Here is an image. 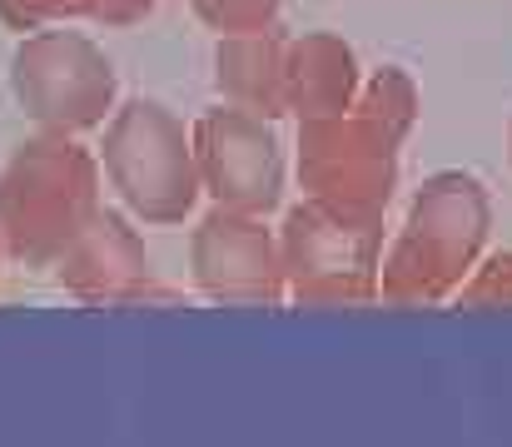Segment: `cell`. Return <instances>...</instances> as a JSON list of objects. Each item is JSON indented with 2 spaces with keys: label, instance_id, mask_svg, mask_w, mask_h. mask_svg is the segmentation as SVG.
Here are the masks:
<instances>
[{
  "label": "cell",
  "instance_id": "obj_1",
  "mask_svg": "<svg viewBox=\"0 0 512 447\" xmlns=\"http://www.w3.org/2000/svg\"><path fill=\"white\" fill-rule=\"evenodd\" d=\"M418 115L413 80L403 70H378L358 85L353 105L299 125V184L304 199L353 219H383L398 189V145Z\"/></svg>",
  "mask_w": 512,
  "mask_h": 447
},
{
  "label": "cell",
  "instance_id": "obj_17",
  "mask_svg": "<svg viewBox=\"0 0 512 447\" xmlns=\"http://www.w3.org/2000/svg\"><path fill=\"white\" fill-rule=\"evenodd\" d=\"M508 145H512V130H508Z\"/></svg>",
  "mask_w": 512,
  "mask_h": 447
},
{
  "label": "cell",
  "instance_id": "obj_15",
  "mask_svg": "<svg viewBox=\"0 0 512 447\" xmlns=\"http://www.w3.org/2000/svg\"><path fill=\"white\" fill-rule=\"evenodd\" d=\"M155 5H160V0H105L95 20H105V25H130V20H140V15H150Z\"/></svg>",
  "mask_w": 512,
  "mask_h": 447
},
{
  "label": "cell",
  "instance_id": "obj_7",
  "mask_svg": "<svg viewBox=\"0 0 512 447\" xmlns=\"http://www.w3.org/2000/svg\"><path fill=\"white\" fill-rule=\"evenodd\" d=\"M194 164H199V189L219 209L239 214H274L284 199V145L274 135V120L239 110V105H214L194 120Z\"/></svg>",
  "mask_w": 512,
  "mask_h": 447
},
{
  "label": "cell",
  "instance_id": "obj_3",
  "mask_svg": "<svg viewBox=\"0 0 512 447\" xmlns=\"http://www.w3.org/2000/svg\"><path fill=\"white\" fill-rule=\"evenodd\" d=\"M100 214V159L75 135L40 130L0 164V244L25 269H55Z\"/></svg>",
  "mask_w": 512,
  "mask_h": 447
},
{
  "label": "cell",
  "instance_id": "obj_10",
  "mask_svg": "<svg viewBox=\"0 0 512 447\" xmlns=\"http://www.w3.org/2000/svg\"><path fill=\"white\" fill-rule=\"evenodd\" d=\"M284 55H289V35L279 25L219 35V50H214L219 95L239 110L264 115V120L289 115V105H284Z\"/></svg>",
  "mask_w": 512,
  "mask_h": 447
},
{
  "label": "cell",
  "instance_id": "obj_14",
  "mask_svg": "<svg viewBox=\"0 0 512 447\" xmlns=\"http://www.w3.org/2000/svg\"><path fill=\"white\" fill-rule=\"evenodd\" d=\"M458 303H508L512 308V254H493L473 264V274L458 284Z\"/></svg>",
  "mask_w": 512,
  "mask_h": 447
},
{
  "label": "cell",
  "instance_id": "obj_12",
  "mask_svg": "<svg viewBox=\"0 0 512 447\" xmlns=\"http://www.w3.org/2000/svg\"><path fill=\"white\" fill-rule=\"evenodd\" d=\"M189 5H194V15H199L209 30L239 35V30H264V25H274V15H279L284 0H189Z\"/></svg>",
  "mask_w": 512,
  "mask_h": 447
},
{
  "label": "cell",
  "instance_id": "obj_9",
  "mask_svg": "<svg viewBox=\"0 0 512 447\" xmlns=\"http://www.w3.org/2000/svg\"><path fill=\"white\" fill-rule=\"evenodd\" d=\"M55 279L75 303L90 308H115V303H140V298H170V289L155 284L150 249L135 229L130 214L105 209L75 234V244L55 259Z\"/></svg>",
  "mask_w": 512,
  "mask_h": 447
},
{
  "label": "cell",
  "instance_id": "obj_16",
  "mask_svg": "<svg viewBox=\"0 0 512 447\" xmlns=\"http://www.w3.org/2000/svg\"><path fill=\"white\" fill-rule=\"evenodd\" d=\"M0 264H5V244H0Z\"/></svg>",
  "mask_w": 512,
  "mask_h": 447
},
{
  "label": "cell",
  "instance_id": "obj_2",
  "mask_svg": "<svg viewBox=\"0 0 512 447\" xmlns=\"http://www.w3.org/2000/svg\"><path fill=\"white\" fill-rule=\"evenodd\" d=\"M493 229V199L478 174H428L378 259V298L388 303H443L483 259Z\"/></svg>",
  "mask_w": 512,
  "mask_h": 447
},
{
  "label": "cell",
  "instance_id": "obj_4",
  "mask_svg": "<svg viewBox=\"0 0 512 447\" xmlns=\"http://www.w3.org/2000/svg\"><path fill=\"white\" fill-rule=\"evenodd\" d=\"M100 174L120 194L125 214L140 224H184L199 204V164L194 135L160 100H125L100 145Z\"/></svg>",
  "mask_w": 512,
  "mask_h": 447
},
{
  "label": "cell",
  "instance_id": "obj_11",
  "mask_svg": "<svg viewBox=\"0 0 512 447\" xmlns=\"http://www.w3.org/2000/svg\"><path fill=\"white\" fill-rule=\"evenodd\" d=\"M358 55L353 45H343L339 35H304V40H289V55H284V105L289 115L304 120H324V115H339L353 105L358 95Z\"/></svg>",
  "mask_w": 512,
  "mask_h": 447
},
{
  "label": "cell",
  "instance_id": "obj_8",
  "mask_svg": "<svg viewBox=\"0 0 512 447\" xmlns=\"http://www.w3.org/2000/svg\"><path fill=\"white\" fill-rule=\"evenodd\" d=\"M189 274L199 294L214 303H284V264L279 234L264 214L209 209L189 234Z\"/></svg>",
  "mask_w": 512,
  "mask_h": 447
},
{
  "label": "cell",
  "instance_id": "obj_13",
  "mask_svg": "<svg viewBox=\"0 0 512 447\" xmlns=\"http://www.w3.org/2000/svg\"><path fill=\"white\" fill-rule=\"evenodd\" d=\"M105 0H0V20L10 30H40L55 20H80V15H100Z\"/></svg>",
  "mask_w": 512,
  "mask_h": 447
},
{
  "label": "cell",
  "instance_id": "obj_6",
  "mask_svg": "<svg viewBox=\"0 0 512 447\" xmlns=\"http://www.w3.org/2000/svg\"><path fill=\"white\" fill-rule=\"evenodd\" d=\"M383 219H353L314 199L294 204L279 229L284 294L294 303H368L378 298Z\"/></svg>",
  "mask_w": 512,
  "mask_h": 447
},
{
  "label": "cell",
  "instance_id": "obj_5",
  "mask_svg": "<svg viewBox=\"0 0 512 447\" xmlns=\"http://www.w3.org/2000/svg\"><path fill=\"white\" fill-rule=\"evenodd\" d=\"M15 105L55 135H85L115 115V65L80 30H30L10 55Z\"/></svg>",
  "mask_w": 512,
  "mask_h": 447
}]
</instances>
